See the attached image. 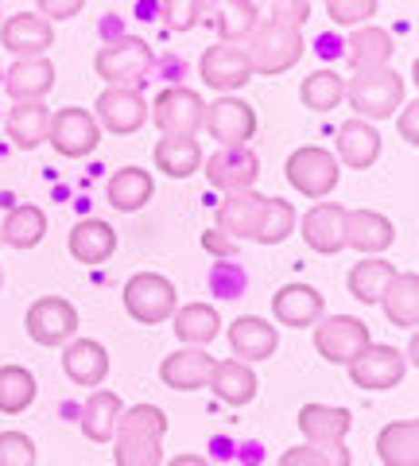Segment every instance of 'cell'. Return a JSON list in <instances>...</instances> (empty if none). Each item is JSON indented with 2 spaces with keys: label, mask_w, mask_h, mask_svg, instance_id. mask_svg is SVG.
<instances>
[{
  "label": "cell",
  "mask_w": 419,
  "mask_h": 466,
  "mask_svg": "<svg viewBox=\"0 0 419 466\" xmlns=\"http://www.w3.org/2000/svg\"><path fill=\"white\" fill-rule=\"evenodd\" d=\"M167 466H210V462L202 459V455H179V459H171Z\"/></svg>",
  "instance_id": "f5cc1de1"
},
{
  "label": "cell",
  "mask_w": 419,
  "mask_h": 466,
  "mask_svg": "<svg viewBox=\"0 0 419 466\" xmlns=\"http://www.w3.org/2000/svg\"><path fill=\"white\" fill-rule=\"evenodd\" d=\"M342 222H345V207H338V202H314V207L303 214V241H307L314 253L334 257L345 249Z\"/></svg>",
  "instance_id": "4316f807"
},
{
  "label": "cell",
  "mask_w": 419,
  "mask_h": 466,
  "mask_svg": "<svg viewBox=\"0 0 419 466\" xmlns=\"http://www.w3.org/2000/svg\"><path fill=\"white\" fill-rule=\"evenodd\" d=\"M152 66H155V51L140 35H117L94 55L97 78H105L109 86H125V90H136L152 75Z\"/></svg>",
  "instance_id": "7a4b0ae2"
},
{
  "label": "cell",
  "mask_w": 419,
  "mask_h": 466,
  "mask_svg": "<svg viewBox=\"0 0 419 466\" xmlns=\"http://www.w3.org/2000/svg\"><path fill=\"white\" fill-rule=\"evenodd\" d=\"M35 440L24 431H0V466H35Z\"/></svg>",
  "instance_id": "f6af8a7d"
},
{
  "label": "cell",
  "mask_w": 419,
  "mask_h": 466,
  "mask_svg": "<svg viewBox=\"0 0 419 466\" xmlns=\"http://www.w3.org/2000/svg\"><path fill=\"white\" fill-rule=\"evenodd\" d=\"M171 323H175V339L183 346H210L222 334V315H218V308H210V303H186V308H175Z\"/></svg>",
  "instance_id": "e575fe53"
},
{
  "label": "cell",
  "mask_w": 419,
  "mask_h": 466,
  "mask_svg": "<svg viewBox=\"0 0 419 466\" xmlns=\"http://www.w3.org/2000/svg\"><path fill=\"white\" fill-rule=\"evenodd\" d=\"M152 191H155V183H152V175L136 167V164H128L121 171H113L109 175V183H105V198H109V207L113 210H121V214H136L144 210L152 202Z\"/></svg>",
  "instance_id": "f1b7e54d"
},
{
  "label": "cell",
  "mask_w": 419,
  "mask_h": 466,
  "mask_svg": "<svg viewBox=\"0 0 419 466\" xmlns=\"http://www.w3.org/2000/svg\"><path fill=\"white\" fill-rule=\"evenodd\" d=\"M97 125L109 128L117 137H128V133H140L148 125V101L140 97V90H125V86H109L105 94L97 97Z\"/></svg>",
  "instance_id": "5bb4252c"
},
{
  "label": "cell",
  "mask_w": 419,
  "mask_h": 466,
  "mask_svg": "<svg viewBox=\"0 0 419 466\" xmlns=\"http://www.w3.org/2000/svg\"><path fill=\"white\" fill-rule=\"evenodd\" d=\"M393 241H396V226L388 222L384 214H377V210H345L342 245H350V249L365 253V257H381Z\"/></svg>",
  "instance_id": "d6986e66"
},
{
  "label": "cell",
  "mask_w": 419,
  "mask_h": 466,
  "mask_svg": "<svg viewBox=\"0 0 419 466\" xmlns=\"http://www.w3.org/2000/svg\"><path fill=\"white\" fill-rule=\"evenodd\" d=\"M264 198L268 195H260L256 187H249V191H229L222 198V207L214 210V229H222L225 238H256V229H260V218H264Z\"/></svg>",
  "instance_id": "ac0fdd59"
},
{
  "label": "cell",
  "mask_w": 419,
  "mask_h": 466,
  "mask_svg": "<svg viewBox=\"0 0 419 466\" xmlns=\"http://www.w3.org/2000/svg\"><path fill=\"white\" fill-rule=\"evenodd\" d=\"M307 5H314V0H307ZM323 5H326V0H323Z\"/></svg>",
  "instance_id": "11a10c76"
},
{
  "label": "cell",
  "mask_w": 419,
  "mask_h": 466,
  "mask_svg": "<svg viewBox=\"0 0 419 466\" xmlns=\"http://www.w3.org/2000/svg\"><path fill=\"white\" fill-rule=\"evenodd\" d=\"M393 35L381 32V27H369L361 24L354 27V35L345 39V63L354 70H373V66H388V58H393Z\"/></svg>",
  "instance_id": "d590c367"
},
{
  "label": "cell",
  "mask_w": 419,
  "mask_h": 466,
  "mask_svg": "<svg viewBox=\"0 0 419 466\" xmlns=\"http://www.w3.org/2000/svg\"><path fill=\"white\" fill-rule=\"evenodd\" d=\"M0 288H5V265H0Z\"/></svg>",
  "instance_id": "db71d44e"
},
{
  "label": "cell",
  "mask_w": 419,
  "mask_h": 466,
  "mask_svg": "<svg viewBox=\"0 0 419 466\" xmlns=\"http://www.w3.org/2000/svg\"><path fill=\"white\" fill-rule=\"evenodd\" d=\"M202 171H206L210 187L218 191H249L256 187V175H260V156L253 148H218L210 159H202Z\"/></svg>",
  "instance_id": "9a60e30c"
},
{
  "label": "cell",
  "mask_w": 419,
  "mask_h": 466,
  "mask_svg": "<svg viewBox=\"0 0 419 466\" xmlns=\"http://www.w3.org/2000/svg\"><path fill=\"white\" fill-rule=\"evenodd\" d=\"M202 128L218 140V148H249V140L256 137V113H253L249 101L222 94L214 106H206Z\"/></svg>",
  "instance_id": "30bf717a"
},
{
  "label": "cell",
  "mask_w": 419,
  "mask_h": 466,
  "mask_svg": "<svg viewBox=\"0 0 419 466\" xmlns=\"http://www.w3.org/2000/svg\"><path fill=\"white\" fill-rule=\"evenodd\" d=\"M164 137H198L202 121H206V97L191 86H167L148 109Z\"/></svg>",
  "instance_id": "52a82bcc"
},
{
  "label": "cell",
  "mask_w": 419,
  "mask_h": 466,
  "mask_svg": "<svg viewBox=\"0 0 419 466\" xmlns=\"http://www.w3.org/2000/svg\"><path fill=\"white\" fill-rule=\"evenodd\" d=\"M319 451H323L326 466H350V451H345V443H326Z\"/></svg>",
  "instance_id": "816d5d0a"
},
{
  "label": "cell",
  "mask_w": 419,
  "mask_h": 466,
  "mask_svg": "<svg viewBox=\"0 0 419 466\" xmlns=\"http://www.w3.org/2000/svg\"><path fill=\"white\" fill-rule=\"evenodd\" d=\"M55 90V63L47 55L16 58L5 75V94L12 101H43Z\"/></svg>",
  "instance_id": "7402d4cb"
},
{
  "label": "cell",
  "mask_w": 419,
  "mask_h": 466,
  "mask_svg": "<svg viewBox=\"0 0 419 466\" xmlns=\"http://www.w3.org/2000/svg\"><path fill=\"white\" fill-rule=\"evenodd\" d=\"M295 424L311 447H326V443H345V435L354 428V416L334 404H303Z\"/></svg>",
  "instance_id": "603a6c76"
},
{
  "label": "cell",
  "mask_w": 419,
  "mask_h": 466,
  "mask_svg": "<svg viewBox=\"0 0 419 466\" xmlns=\"http://www.w3.org/2000/svg\"><path fill=\"white\" fill-rule=\"evenodd\" d=\"M0 43L16 58H35V55H47V47H55V27L51 20L35 16V12H16L0 27Z\"/></svg>",
  "instance_id": "44dd1931"
},
{
  "label": "cell",
  "mask_w": 419,
  "mask_h": 466,
  "mask_svg": "<svg viewBox=\"0 0 419 466\" xmlns=\"http://www.w3.org/2000/svg\"><path fill=\"white\" fill-rule=\"evenodd\" d=\"M43 20H75L85 8V0H35Z\"/></svg>",
  "instance_id": "7dc6e473"
},
{
  "label": "cell",
  "mask_w": 419,
  "mask_h": 466,
  "mask_svg": "<svg viewBox=\"0 0 419 466\" xmlns=\"http://www.w3.org/2000/svg\"><path fill=\"white\" fill-rule=\"evenodd\" d=\"M377 459L384 466H419V424L393 420L377 431Z\"/></svg>",
  "instance_id": "d6a6232c"
},
{
  "label": "cell",
  "mask_w": 419,
  "mask_h": 466,
  "mask_svg": "<svg viewBox=\"0 0 419 466\" xmlns=\"http://www.w3.org/2000/svg\"><path fill=\"white\" fill-rule=\"evenodd\" d=\"M384 315L393 319V327L400 330H415L419 327V276L415 272H396L388 280L384 296H381Z\"/></svg>",
  "instance_id": "1f68e13d"
},
{
  "label": "cell",
  "mask_w": 419,
  "mask_h": 466,
  "mask_svg": "<svg viewBox=\"0 0 419 466\" xmlns=\"http://www.w3.org/2000/svg\"><path fill=\"white\" fill-rule=\"evenodd\" d=\"M8 140L16 144L20 152H35L39 144H47V133H51V109L43 101H16L8 109Z\"/></svg>",
  "instance_id": "83f0119b"
},
{
  "label": "cell",
  "mask_w": 419,
  "mask_h": 466,
  "mask_svg": "<svg viewBox=\"0 0 419 466\" xmlns=\"http://www.w3.org/2000/svg\"><path fill=\"white\" fill-rule=\"evenodd\" d=\"M284 175L303 198H326L342 179V164L334 159V152L319 148V144H303L287 156Z\"/></svg>",
  "instance_id": "8992f818"
},
{
  "label": "cell",
  "mask_w": 419,
  "mask_h": 466,
  "mask_svg": "<svg viewBox=\"0 0 419 466\" xmlns=\"http://www.w3.org/2000/svg\"><path fill=\"white\" fill-rule=\"evenodd\" d=\"M35 373L24 366H0V412L5 416H20L35 404Z\"/></svg>",
  "instance_id": "60d3db41"
},
{
  "label": "cell",
  "mask_w": 419,
  "mask_h": 466,
  "mask_svg": "<svg viewBox=\"0 0 419 466\" xmlns=\"http://www.w3.org/2000/svg\"><path fill=\"white\" fill-rule=\"evenodd\" d=\"M66 249L78 265H105V260L117 253V229L109 222H101V218H82V222H75V229H70Z\"/></svg>",
  "instance_id": "cb8c5ba5"
},
{
  "label": "cell",
  "mask_w": 419,
  "mask_h": 466,
  "mask_svg": "<svg viewBox=\"0 0 419 466\" xmlns=\"http://www.w3.org/2000/svg\"><path fill=\"white\" fill-rule=\"evenodd\" d=\"M43 238H47V214L35 202L12 207L5 226H0V245H12V249H35Z\"/></svg>",
  "instance_id": "f35d334b"
},
{
  "label": "cell",
  "mask_w": 419,
  "mask_h": 466,
  "mask_svg": "<svg viewBox=\"0 0 419 466\" xmlns=\"http://www.w3.org/2000/svg\"><path fill=\"white\" fill-rule=\"evenodd\" d=\"M63 373L82 389H97L109 377V350L97 339H70L63 354Z\"/></svg>",
  "instance_id": "d4e9b609"
},
{
  "label": "cell",
  "mask_w": 419,
  "mask_h": 466,
  "mask_svg": "<svg viewBox=\"0 0 419 466\" xmlns=\"http://www.w3.org/2000/svg\"><path fill=\"white\" fill-rule=\"evenodd\" d=\"M350 381L365 392H384V389H396L408 373V361L396 346H384V342H369L361 354L350 361Z\"/></svg>",
  "instance_id": "8fae6325"
},
{
  "label": "cell",
  "mask_w": 419,
  "mask_h": 466,
  "mask_svg": "<svg viewBox=\"0 0 419 466\" xmlns=\"http://www.w3.org/2000/svg\"><path fill=\"white\" fill-rule=\"evenodd\" d=\"M280 466H326V459H323V451H319V447L299 443V447H287V451H284Z\"/></svg>",
  "instance_id": "c3c4849f"
},
{
  "label": "cell",
  "mask_w": 419,
  "mask_h": 466,
  "mask_svg": "<svg viewBox=\"0 0 419 466\" xmlns=\"http://www.w3.org/2000/svg\"><path fill=\"white\" fill-rule=\"evenodd\" d=\"M121 412H125V404H121L117 392L94 389L90 400L82 404V435L90 443H113V431H117Z\"/></svg>",
  "instance_id": "4dcf8cb0"
},
{
  "label": "cell",
  "mask_w": 419,
  "mask_h": 466,
  "mask_svg": "<svg viewBox=\"0 0 419 466\" xmlns=\"http://www.w3.org/2000/svg\"><path fill=\"white\" fill-rule=\"evenodd\" d=\"M307 16H311V5H307V0H264V16H260V20L299 32V27L307 24Z\"/></svg>",
  "instance_id": "ee69618b"
},
{
  "label": "cell",
  "mask_w": 419,
  "mask_h": 466,
  "mask_svg": "<svg viewBox=\"0 0 419 466\" xmlns=\"http://www.w3.org/2000/svg\"><path fill=\"white\" fill-rule=\"evenodd\" d=\"M303 51H307V43H303L299 32H292V27H280V24H256V32L244 39V58H249L253 75H284V70H292Z\"/></svg>",
  "instance_id": "277c9868"
},
{
  "label": "cell",
  "mask_w": 419,
  "mask_h": 466,
  "mask_svg": "<svg viewBox=\"0 0 419 466\" xmlns=\"http://www.w3.org/2000/svg\"><path fill=\"white\" fill-rule=\"evenodd\" d=\"M381 0H326V16L338 27H361L377 16Z\"/></svg>",
  "instance_id": "7bdbcfd3"
},
{
  "label": "cell",
  "mask_w": 419,
  "mask_h": 466,
  "mask_svg": "<svg viewBox=\"0 0 419 466\" xmlns=\"http://www.w3.org/2000/svg\"><path fill=\"white\" fill-rule=\"evenodd\" d=\"M202 8H206V0H160L164 24L171 32H191V27L202 20Z\"/></svg>",
  "instance_id": "bcb514c9"
},
{
  "label": "cell",
  "mask_w": 419,
  "mask_h": 466,
  "mask_svg": "<svg viewBox=\"0 0 419 466\" xmlns=\"http://www.w3.org/2000/svg\"><path fill=\"white\" fill-rule=\"evenodd\" d=\"M167 412L155 404L125 408L113 431V462L117 466H160L164 462Z\"/></svg>",
  "instance_id": "6da1fadb"
},
{
  "label": "cell",
  "mask_w": 419,
  "mask_h": 466,
  "mask_svg": "<svg viewBox=\"0 0 419 466\" xmlns=\"http://www.w3.org/2000/svg\"><path fill=\"white\" fill-rule=\"evenodd\" d=\"M299 97H303V106H307L311 113H330V109H338L342 106V97H345V78L338 75V70H311L307 78H303L299 86Z\"/></svg>",
  "instance_id": "ab89813d"
},
{
  "label": "cell",
  "mask_w": 419,
  "mask_h": 466,
  "mask_svg": "<svg viewBox=\"0 0 419 466\" xmlns=\"http://www.w3.org/2000/svg\"><path fill=\"white\" fill-rule=\"evenodd\" d=\"M345 97H350L361 121H384L404 106V78L393 66L354 70V78L345 82Z\"/></svg>",
  "instance_id": "3957f363"
},
{
  "label": "cell",
  "mask_w": 419,
  "mask_h": 466,
  "mask_svg": "<svg viewBox=\"0 0 419 466\" xmlns=\"http://www.w3.org/2000/svg\"><path fill=\"white\" fill-rule=\"evenodd\" d=\"M272 315H276L280 327H314L326 315V296L314 284H284L272 296Z\"/></svg>",
  "instance_id": "2e32d148"
},
{
  "label": "cell",
  "mask_w": 419,
  "mask_h": 466,
  "mask_svg": "<svg viewBox=\"0 0 419 466\" xmlns=\"http://www.w3.org/2000/svg\"><path fill=\"white\" fill-rule=\"evenodd\" d=\"M214 366H218V358H210L202 346H183L160 361V381L175 392H195L210 385Z\"/></svg>",
  "instance_id": "e0dca14e"
},
{
  "label": "cell",
  "mask_w": 419,
  "mask_h": 466,
  "mask_svg": "<svg viewBox=\"0 0 419 466\" xmlns=\"http://www.w3.org/2000/svg\"><path fill=\"white\" fill-rule=\"evenodd\" d=\"M155 156V167H160L167 179H191V175L202 167V144L195 137H164L160 144L152 148Z\"/></svg>",
  "instance_id": "8d00e7d4"
},
{
  "label": "cell",
  "mask_w": 419,
  "mask_h": 466,
  "mask_svg": "<svg viewBox=\"0 0 419 466\" xmlns=\"http://www.w3.org/2000/svg\"><path fill=\"white\" fill-rule=\"evenodd\" d=\"M396 113H400V116H396V125H400V137H404V140H408L412 148H415V144H419V101L412 97L408 106H400Z\"/></svg>",
  "instance_id": "681fc988"
},
{
  "label": "cell",
  "mask_w": 419,
  "mask_h": 466,
  "mask_svg": "<svg viewBox=\"0 0 419 466\" xmlns=\"http://www.w3.org/2000/svg\"><path fill=\"white\" fill-rule=\"evenodd\" d=\"M198 78L210 86V90L222 94H237L244 86L253 82V66L244 58V47L241 43H214V47L202 51L198 58Z\"/></svg>",
  "instance_id": "7c38bea8"
},
{
  "label": "cell",
  "mask_w": 419,
  "mask_h": 466,
  "mask_svg": "<svg viewBox=\"0 0 419 466\" xmlns=\"http://www.w3.org/2000/svg\"><path fill=\"white\" fill-rule=\"evenodd\" d=\"M121 299H125V311L133 315L136 323H144V327L167 323V319L175 315V308H179L175 284H171L167 276H160V272H136V276H128Z\"/></svg>",
  "instance_id": "5b68a950"
},
{
  "label": "cell",
  "mask_w": 419,
  "mask_h": 466,
  "mask_svg": "<svg viewBox=\"0 0 419 466\" xmlns=\"http://www.w3.org/2000/svg\"><path fill=\"white\" fill-rule=\"evenodd\" d=\"M393 276H396V265H388L384 257H361L357 265L350 268V276H345V288H350V296L357 303H365V308H377Z\"/></svg>",
  "instance_id": "836d02e7"
},
{
  "label": "cell",
  "mask_w": 419,
  "mask_h": 466,
  "mask_svg": "<svg viewBox=\"0 0 419 466\" xmlns=\"http://www.w3.org/2000/svg\"><path fill=\"white\" fill-rule=\"evenodd\" d=\"M210 389H214V397H218L222 404H229V408H241V404L256 400L260 381H256V373H253L249 361L229 358V361H218V366H214Z\"/></svg>",
  "instance_id": "f546056e"
},
{
  "label": "cell",
  "mask_w": 419,
  "mask_h": 466,
  "mask_svg": "<svg viewBox=\"0 0 419 466\" xmlns=\"http://www.w3.org/2000/svg\"><path fill=\"white\" fill-rule=\"evenodd\" d=\"M295 207L292 202H284V198H264V218H260V229H256V238L260 245H284L287 238L295 233Z\"/></svg>",
  "instance_id": "b9f144b4"
},
{
  "label": "cell",
  "mask_w": 419,
  "mask_h": 466,
  "mask_svg": "<svg viewBox=\"0 0 419 466\" xmlns=\"http://www.w3.org/2000/svg\"><path fill=\"white\" fill-rule=\"evenodd\" d=\"M214 5V32L222 43H244L256 24H260V8L253 0H210Z\"/></svg>",
  "instance_id": "74e56055"
},
{
  "label": "cell",
  "mask_w": 419,
  "mask_h": 466,
  "mask_svg": "<svg viewBox=\"0 0 419 466\" xmlns=\"http://www.w3.org/2000/svg\"><path fill=\"white\" fill-rule=\"evenodd\" d=\"M202 249L214 253V257H237V241L225 238L222 229H206L202 233Z\"/></svg>",
  "instance_id": "f907efd6"
},
{
  "label": "cell",
  "mask_w": 419,
  "mask_h": 466,
  "mask_svg": "<svg viewBox=\"0 0 419 466\" xmlns=\"http://www.w3.org/2000/svg\"><path fill=\"white\" fill-rule=\"evenodd\" d=\"M47 144L59 156L66 159H82L90 156L97 144H101V125L90 109H78V106H66L59 113H51V133Z\"/></svg>",
  "instance_id": "4fadbf2b"
},
{
  "label": "cell",
  "mask_w": 419,
  "mask_h": 466,
  "mask_svg": "<svg viewBox=\"0 0 419 466\" xmlns=\"http://www.w3.org/2000/svg\"><path fill=\"white\" fill-rule=\"evenodd\" d=\"M381 156V133L373 121H361V116H354V121H345L338 128V164H345L350 171H365L377 164Z\"/></svg>",
  "instance_id": "484cf974"
},
{
  "label": "cell",
  "mask_w": 419,
  "mask_h": 466,
  "mask_svg": "<svg viewBox=\"0 0 419 466\" xmlns=\"http://www.w3.org/2000/svg\"><path fill=\"white\" fill-rule=\"evenodd\" d=\"M27 339L39 346H66L78 334V308L63 296H39L27 308Z\"/></svg>",
  "instance_id": "9c48e42d"
},
{
  "label": "cell",
  "mask_w": 419,
  "mask_h": 466,
  "mask_svg": "<svg viewBox=\"0 0 419 466\" xmlns=\"http://www.w3.org/2000/svg\"><path fill=\"white\" fill-rule=\"evenodd\" d=\"M369 342V327L354 315H323L314 323V350L330 366H350Z\"/></svg>",
  "instance_id": "ba28073f"
},
{
  "label": "cell",
  "mask_w": 419,
  "mask_h": 466,
  "mask_svg": "<svg viewBox=\"0 0 419 466\" xmlns=\"http://www.w3.org/2000/svg\"><path fill=\"white\" fill-rule=\"evenodd\" d=\"M225 339H229V346H234L237 361H249V366H256V361H268L272 354H276V346H280L276 327H272L268 319H260V315L234 319L229 330H225Z\"/></svg>",
  "instance_id": "ffe728a7"
}]
</instances>
